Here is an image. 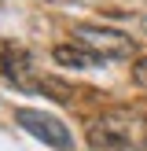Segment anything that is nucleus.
I'll use <instances>...</instances> for the list:
<instances>
[{
  "instance_id": "f257e3e1",
  "label": "nucleus",
  "mask_w": 147,
  "mask_h": 151,
  "mask_svg": "<svg viewBox=\"0 0 147 151\" xmlns=\"http://www.w3.org/2000/svg\"><path fill=\"white\" fill-rule=\"evenodd\" d=\"M88 144L96 151H136V122L132 114H103L88 122Z\"/></svg>"
},
{
  "instance_id": "f03ea898",
  "label": "nucleus",
  "mask_w": 147,
  "mask_h": 151,
  "mask_svg": "<svg viewBox=\"0 0 147 151\" xmlns=\"http://www.w3.org/2000/svg\"><path fill=\"white\" fill-rule=\"evenodd\" d=\"M74 41L85 44L88 52H96L99 59H129L132 52H136V44H132L129 33L110 29V26H92V22L74 26Z\"/></svg>"
},
{
  "instance_id": "7ed1b4c3",
  "label": "nucleus",
  "mask_w": 147,
  "mask_h": 151,
  "mask_svg": "<svg viewBox=\"0 0 147 151\" xmlns=\"http://www.w3.org/2000/svg\"><path fill=\"white\" fill-rule=\"evenodd\" d=\"M15 122H19L29 137H37L41 144H48V147H55V151H74V137H70V129H66L55 114H48V111L22 107V111H15Z\"/></svg>"
},
{
  "instance_id": "20e7f679",
  "label": "nucleus",
  "mask_w": 147,
  "mask_h": 151,
  "mask_svg": "<svg viewBox=\"0 0 147 151\" xmlns=\"http://www.w3.org/2000/svg\"><path fill=\"white\" fill-rule=\"evenodd\" d=\"M0 74H4L7 81H11L15 88H22V92H33V59H29V52L22 48V44L15 41H0Z\"/></svg>"
},
{
  "instance_id": "39448f33",
  "label": "nucleus",
  "mask_w": 147,
  "mask_h": 151,
  "mask_svg": "<svg viewBox=\"0 0 147 151\" xmlns=\"http://www.w3.org/2000/svg\"><path fill=\"white\" fill-rule=\"evenodd\" d=\"M51 59H55L59 66H70V70H96V66L107 63V59H99L96 52H88L85 44H55V48H51Z\"/></svg>"
},
{
  "instance_id": "423d86ee",
  "label": "nucleus",
  "mask_w": 147,
  "mask_h": 151,
  "mask_svg": "<svg viewBox=\"0 0 147 151\" xmlns=\"http://www.w3.org/2000/svg\"><path fill=\"white\" fill-rule=\"evenodd\" d=\"M132 81H136V85H143V88H147V55H143V59H136V63H132Z\"/></svg>"
},
{
  "instance_id": "0eeeda50",
  "label": "nucleus",
  "mask_w": 147,
  "mask_h": 151,
  "mask_svg": "<svg viewBox=\"0 0 147 151\" xmlns=\"http://www.w3.org/2000/svg\"><path fill=\"white\" fill-rule=\"evenodd\" d=\"M143 29H147V19H143Z\"/></svg>"
}]
</instances>
